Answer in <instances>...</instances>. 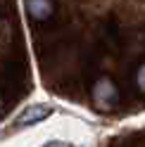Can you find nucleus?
Returning a JSON list of instances; mask_svg holds the SVG:
<instances>
[{"instance_id": "nucleus-1", "label": "nucleus", "mask_w": 145, "mask_h": 147, "mask_svg": "<svg viewBox=\"0 0 145 147\" xmlns=\"http://www.w3.org/2000/svg\"><path fill=\"white\" fill-rule=\"evenodd\" d=\"M93 100H95L98 109H112V107L117 105L119 95H117L114 83H112L107 76H102V78L95 81V86H93Z\"/></svg>"}, {"instance_id": "nucleus-2", "label": "nucleus", "mask_w": 145, "mask_h": 147, "mask_svg": "<svg viewBox=\"0 0 145 147\" xmlns=\"http://www.w3.org/2000/svg\"><path fill=\"white\" fill-rule=\"evenodd\" d=\"M50 114H52V107H48V105H31V107H26L24 112L17 116L14 128H26V126H33V123L43 121V119H48Z\"/></svg>"}, {"instance_id": "nucleus-3", "label": "nucleus", "mask_w": 145, "mask_h": 147, "mask_svg": "<svg viewBox=\"0 0 145 147\" xmlns=\"http://www.w3.org/2000/svg\"><path fill=\"white\" fill-rule=\"evenodd\" d=\"M52 0H26V12H29L31 19L36 22H45V19H50V14H52Z\"/></svg>"}, {"instance_id": "nucleus-4", "label": "nucleus", "mask_w": 145, "mask_h": 147, "mask_svg": "<svg viewBox=\"0 0 145 147\" xmlns=\"http://www.w3.org/2000/svg\"><path fill=\"white\" fill-rule=\"evenodd\" d=\"M136 83H138L140 93H145V64H140L138 71H136Z\"/></svg>"}, {"instance_id": "nucleus-5", "label": "nucleus", "mask_w": 145, "mask_h": 147, "mask_svg": "<svg viewBox=\"0 0 145 147\" xmlns=\"http://www.w3.org/2000/svg\"><path fill=\"white\" fill-rule=\"evenodd\" d=\"M0 109H3V100H0Z\"/></svg>"}]
</instances>
